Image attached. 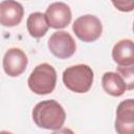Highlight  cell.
I'll use <instances>...</instances> for the list:
<instances>
[{
  "label": "cell",
  "instance_id": "12",
  "mask_svg": "<svg viewBox=\"0 0 134 134\" xmlns=\"http://www.w3.org/2000/svg\"><path fill=\"white\" fill-rule=\"evenodd\" d=\"M26 26L29 35L34 38H42L43 36H45L49 28L45 14L39 12L32 13L28 16Z\"/></svg>",
  "mask_w": 134,
  "mask_h": 134
},
{
  "label": "cell",
  "instance_id": "1",
  "mask_svg": "<svg viewBox=\"0 0 134 134\" xmlns=\"http://www.w3.org/2000/svg\"><path fill=\"white\" fill-rule=\"evenodd\" d=\"M32 119L38 127L55 131L63 127L66 113L57 100L46 99L38 103L34 107Z\"/></svg>",
  "mask_w": 134,
  "mask_h": 134
},
{
  "label": "cell",
  "instance_id": "7",
  "mask_svg": "<svg viewBox=\"0 0 134 134\" xmlns=\"http://www.w3.org/2000/svg\"><path fill=\"white\" fill-rule=\"evenodd\" d=\"M27 57L19 48L8 49L3 57V69L12 77L21 75L27 67Z\"/></svg>",
  "mask_w": 134,
  "mask_h": 134
},
{
  "label": "cell",
  "instance_id": "11",
  "mask_svg": "<svg viewBox=\"0 0 134 134\" xmlns=\"http://www.w3.org/2000/svg\"><path fill=\"white\" fill-rule=\"evenodd\" d=\"M104 90L112 96H120L127 90V85L121 75L117 72H106L102 77Z\"/></svg>",
  "mask_w": 134,
  "mask_h": 134
},
{
  "label": "cell",
  "instance_id": "10",
  "mask_svg": "<svg viewBox=\"0 0 134 134\" xmlns=\"http://www.w3.org/2000/svg\"><path fill=\"white\" fill-rule=\"evenodd\" d=\"M113 61L118 66L134 65V44L130 39L118 41L112 49Z\"/></svg>",
  "mask_w": 134,
  "mask_h": 134
},
{
  "label": "cell",
  "instance_id": "8",
  "mask_svg": "<svg viewBox=\"0 0 134 134\" xmlns=\"http://www.w3.org/2000/svg\"><path fill=\"white\" fill-rule=\"evenodd\" d=\"M45 17L49 27L60 29L66 27L70 23L72 15L70 7L66 3L53 2L47 7Z\"/></svg>",
  "mask_w": 134,
  "mask_h": 134
},
{
  "label": "cell",
  "instance_id": "4",
  "mask_svg": "<svg viewBox=\"0 0 134 134\" xmlns=\"http://www.w3.org/2000/svg\"><path fill=\"white\" fill-rule=\"evenodd\" d=\"M72 30L80 40L90 43L96 41L100 37L103 25L96 16L84 15L79 17L73 22Z\"/></svg>",
  "mask_w": 134,
  "mask_h": 134
},
{
  "label": "cell",
  "instance_id": "6",
  "mask_svg": "<svg viewBox=\"0 0 134 134\" xmlns=\"http://www.w3.org/2000/svg\"><path fill=\"white\" fill-rule=\"evenodd\" d=\"M115 130L119 134H133L134 132V100H122L116 109Z\"/></svg>",
  "mask_w": 134,
  "mask_h": 134
},
{
  "label": "cell",
  "instance_id": "14",
  "mask_svg": "<svg viewBox=\"0 0 134 134\" xmlns=\"http://www.w3.org/2000/svg\"><path fill=\"white\" fill-rule=\"evenodd\" d=\"M112 4L120 12L129 13L134 9V0H111Z\"/></svg>",
  "mask_w": 134,
  "mask_h": 134
},
{
  "label": "cell",
  "instance_id": "5",
  "mask_svg": "<svg viewBox=\"0 0 134 134\" xmlns=\"http://www.w3.org/2000/svg\"><path fill=\"white\" fill-rule=\"evenodd\" d=\"M50 52L59 59H68L74 54L76 44L72 36L67 31H55L48 40Z\"/></svg>",
  "mask_w": 134,
  "mask_h": 134
},
{
  "label": "cell",
  "instance_id": "13",
  "mask_svg": "<svg viewBox=\"0 0 134 134\" xmlns=\"http://www.w3.org/2000/svg\"><path fill=\"white\" fill-rule=\"evenodd\" d=\"M117 73L121 75L125 80L127 89L132 90L134 87V73H133V65L131 66H119L117 67Z\"/></svg>",
  "mask_w": 134,
  "mask_h": 134
},
{
  "label": "cell",
  "instance_id": "2",
  "mask_svg": "<svg viewBox=\"0 0 134 134\" xmlns=\"http://www.w3.org/2000/svg\"><path fill=\"white\" fill-rule=\"evenodd\" d=\"M63 83L72 92H88L93 83V71L85 64H77L66 68L63 72Z\"/></svg>",
  "mask_w": 134,
  "mask_h": 134
},
{
  "label": "cell",
  "instance_id": "9",
  "mask_svg": "<svg viewBox=\"0 0 134 134\" xmlns=\"http://www.w3.org/2000/svg\"><path fill=\"white\" fill-rule=\"evenodd\" d=\"M24 16V8L16 0H4L0 3V24L13 27L20 24Z\"/></svg>",
  "mask_w": 134,
  "mask_h": 134
},
{
  "label": "cell",
  "instance_id": "3",
  "mask_svg": "<svg viewBox=\"0 0 134 134\" xmlns=\"http://www.w3.org/2000/svg\"><path fill=\"white\" fill-rule=\"evenodd\" d=\"M29 89L39 95L49 94L53 91L57 84L55 69L47 63H42L31 71L28 81Z\"/></svg>",
  "mask_w": 134,
  "mask_h": 134
}]
</instances>
